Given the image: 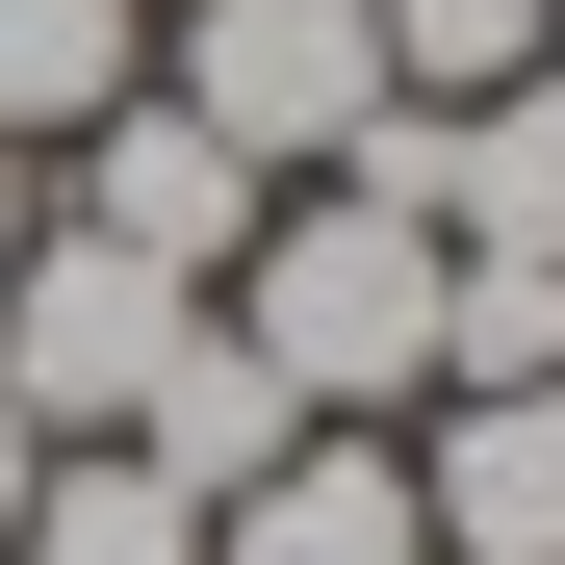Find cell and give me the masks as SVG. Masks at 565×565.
<instances>
[{"label":"cell","instance_id":"7a4b0ae2","mask_svg":"<svg viewBox=\"0 0 565 565\" xmlns=\"http://www.w3.org/2000/svg\"><path fill=\"white\" fill-rule=\"evenodd\" d=\"M154 104L232 129L257 180H334L386 129V0H154Z\"/></svg>","mask_w":565,"mask_h":565},{"label":"cell","instance_id":"277c9868","mask_svg":"<svg viewBox=\"0 0 565 565\" xmlns=\"http://www.w3.org/2000/svg\"><path fill=\"white\" fill-rule=\"evenodd\" d=\"M257 206H282V180H257L232 129H180L154 77L52 154V232H104V257H154V282H232V257H257Z\"/></svg>","mask_w":565,"mask_h":565},{"label":"cell","instance_id":"3957f363","mask_svg":"<svg viewBox=\"0 0 565 565\" xmlns=\"http://www.w3.org/2000/svg\"><path fill=\"white\" fill-rule=\"evenodd\" d=\"M180 334H206V282H154L104 232H26V282H0V386H26V437H129L180 386Z\"/></svg>","mask_w":565,"mask_h":565},{"label":"cell","instance_id":"5b68a950","mask_svg":"<svg viewBox=\"0 0 565 565\" xmlns=\"http://www.w3.org/2000/svg\"><path fill=\"white\" fill-rule=\"evenodd\" d=\"M206 565H437V514H412V437L309 412L257 489H206Z\"/></svg>","mask_w":565,"mask_h":565},{"label":"cell","instance_id":"ba28073f","mask_svg":"<svg viewBox=\"0 0 565 565\" xmlns=\"http://www.w3.org/2000/svg\"><path fill=\"white\" fill-rule=\"evenodd\" d=\"M154 77V0H0V154H77Z\"/></svg>","mask_w":565,"mask_h":565},{"label":"cell","instance_id":"5bb4252c","mask_svg":"<svg viewBox=\"0 0 565 565\" xmlns=\"http://www.w3.org/2000/svg\"><path fill=\"white\" fill-rule=\"evenodd\" d=\"M26 232H52V154H0V282H26Z\"/></svg>","mask_w":565,"mask_h":565},{"label":"cell","instance_id":"7c38bea8","mask_svg":"<svg viewBox=\"0 0 565 565\" xmlns=\"http://www.w3.org/2000/svg\"><path fill=\"white\" fill-rule=\"evenodd\" d=\"M437 386H565V257H462L437 232Z\"/></svg>","mask_w":565,"mask_h":565},{"label":"cell","instance_id":"52a82bcc","mask_svg":"<svg viewBox=\"0 0 565 565\" xmlns=\"http://www.w3.org/2000/svg\"><path fill=\"white\" fill-rule=\"evenodd\" d=\"M412 129H437V104H412ZM437 232H462V257H565V77H514V104L437 129Z\"/></svg>","mask_w":565,"mask_h":565},{"label":"cell","instance_id":"9c48e42d","mask_svg":"<svg viewBox=\"0 0 565 565\" xmlns=\"http://www.w3.org/2000/svg\"><path fill=\"white\" fill-rule=\"evenodd\" d=\"M0 565H206V489L129 462V437H52V489H26V540H0Z\"/></svg>","mask_w":565,"mask_h":565},{"label":"cell","instance_id":"8992f818","mask_svg":"<svg viewBox=\"0 0 565 565\" xmlns=\"http://www.w3.org/2000/svg\"><path fill=\"white\" fill-rule=\"evenodd\" d=\"M412 514H437V565H565V386H437Z\"/></svg>","mask_w":565,"mask_h":565},{"label":"cell","instance_id":"6da1fadb","mask_svg":"<svg viewBox=\"0 0 565 565\" xmlns=\"http://www.w3.org/2000/svg\"><path fill=\"white\" fill-rule=\"evenodd\" d=\"M206 309L257 334V386H282V412H360V437H412V412H437V206H386V180H282L257 257L206 282Z\"/></svg>","mask_w":565,"mask_h":565},{"label":"cell","instance_id":"8fae6325","mask_svg":"<svg viewBox=\"0 0 565 565\" xmlns=\"http://www.w3.org/2000/svg\"><path fill=\"white\" fill-rule=\"evenodd\" d=\"M514 77H565V0H386V104H514Z\"/></svg>","mask_w":565,"mask_h":565},{"label":"cell","instance_id":"4fadbf2b","mask_svg":"<svg viewBox=\"0 0 565 565\" xmlns=\"http://www.w3.org/2000/svg\"><path fill=\"white\" fill-rule=\"evenodd\" d=\"M26 489H52V437H26V386H0V540H26Z\"/></svg>","mask_w":565,"mask_h":565},{"label":"cell","instance_id":"30bf717a","mask_svg":"<svg viewBox=\"0 0 565 565\" xmlns=\"http://www.w3.org/2000/svg\"><path fill=\"white\" fill-rule=\"evenodd\" d=\"M282 437H309V412H282V386H257V334H232V309H206V334H180V386L129 412V462H180V489H257V462H282Z\"/></svg>","mask_w":565,"mask_h":565}]
</instances>
